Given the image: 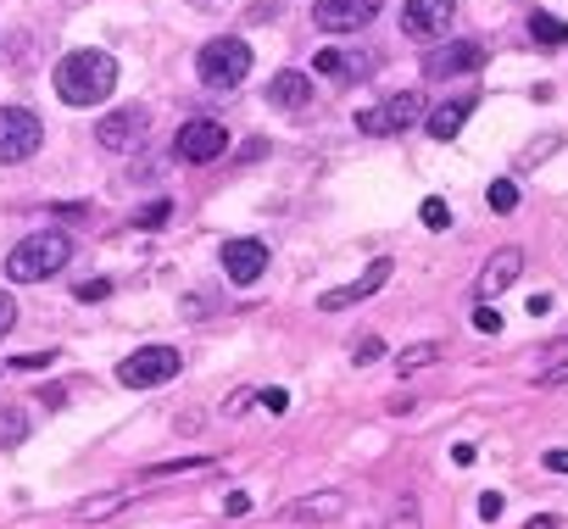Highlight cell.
Returning a JSON list of instances; mask_svg holds the SVG:
<instances>
[{
  "instance_id": "cell-1",
  "label": "cell",
  "mask_w": 568,
  "mask_h": 529,
  "mask_svg": "<svg viewBox=\"0 0 568 529\" xmlns=\"http://www.w3.org/2000/svg\"><path fill=\"white\" fill-rule=\"evenodd\" d=\"M118 90V62L106 51H73L57 62V95L68 106H95Z\"/></svg>"
},
{
  "instance_id": "cell-2",
  "label": "cell",
  "mask_w": 568,
  "mask_h": 529,
  "mask_svg": "<svg viewBox=\"0 0 568 529\" xmlns=\"http://www.w3.org/2000/svg\"><path fill=\"white\" fill-rule=\"evenodd\" d=\"M68 262H73V240H68L62 228H40V234H29V240L12 245L7 279H12V285H40V279L62 274Z\"/></svg>"
},
{
  "instance_id": "cell-3",
  "label": "cell",
  "mask_w": 568,
  "mask_h": 529,
  "mask_svg": "<svg viewBox=\"0 0 568 529\" xmlns=\"http://www.w3.org/2000/svg\"><path fill=\"white\" fill-rule=\"evenodd\" d=\"M245 73H251V45L234 40V34L206 40L201 57H195V79H201L206 90H234V84H245Z\"/></svg>"
},
{
  "instance_id": "cell-4",
  "label": "cell",
  "mask_w": 568,
  "mask_h": 529,
  "mask_svg": "<svg viewBox=\"0 0 568 529\" xmlns=\"http://www.w3.org/2000/svg\"><path fill=\"white\" fill-rule=\"evenodd\" d=\"M45 145V123L29 106H0V162H29Z\"/></svg>"
},
{
  "instance_id": "cell-5",
  "label": "cell",
  "mask_w": 568,
  "mask_h": 529,
  "mask_svg": "<svg viewBox=\"0 0 568 529\" xmlns=\"http://www.w3.org/2000/svg\"><path fill=\"white\" fill-rule=\"evenodd\" d=\"M418 118H424V95H418V90H402V95H390V101L357 112V129L374 134V140H385V134H407Z\"/></svg>"
},
{
  "instance_id": "cell-6",
  "label": "cell",
  "mask_w": 568,
  "mask_h": 529,
  "mask_svg": "<svg viewBox=\"0 0 568 529\" xmlns=\"http://www.w3.org/2000/svg\"><path fill=\"white\" fill-rule=\"evenodd\" d=\"M179 368H184V357H179L173 346H145V352H134V357L118 363V379H123L129 390H151V385H168Z\"/></svg>"
},
{
  "instance_id": "cell-7",
  "label": "cell",
  "mask_w": 568,
  "mask_h": 529,
  "mask_svg": "<svg viewBox=\"0 0 568 529\" xmlns=\"http://www.w3.org/2000/svg\"><path fill=\"white\" fill-rule=\"evenodd\" d=\"M390 274H396V262H390V256H374L352 285H335V291H324V296H318V313H346V307L368 302L379 285H390Z\"/></svg>"
},
{
  "instance_id": "cell-8",
  "label": "cell",
  "mask_w": 568,
  "mask_h": 529,
  "mask_svg": "<svg viewBox=\"0 0 568 529\" xmlns=\"http://www.w3.org/2000/svg\"><path fill=\"white\" fill-rule=\"evenodd\" d=\"M145 129H151V112L145 106H118V112H106L101 123H95V140H101V151H140L145 145Z\"/></svg>"
},
{
  "instance_id": "cell-9",
  "label": "cell",
  "mask_w": 568,
  "mask_h": 529,
  "mask_svg": "<svg viewBox=\"0 0 568 529\" xmlns=\"http://www.w3.org/2000/svg\"><path fill=\"white\" fill-rule=\"evenodd\" d=\"M374 18H379V0H318L313 7V23L324 34H363Z\"/></svg>"
},
{
  "instance_id": "cell-10",
  "label": "cell",
  "mask_w": 568,
  "mask_h": 529,
  "mask_svg": "<svg viewBox=\"0 0 568 529\" xmlns=\"http://www.w3.org/2000/svg\"><path fill=\"white\" fill-rule=\"evenodd\" d=\"M485 40H452V45H435L424 57V79H457V73H479L485 68Z\"/></svg>"
},
{
  "instance_id": "cell-11",
  "label": "cell",
  "mask_w": 568,
  "mask_h": 529,
  "mask_svg": "<svg viewBox=\"0 0 568 529\" xmlns=\"http://www.w3.org/2000/svg\"><path fill=\"white\" fill-rule=\"evenodd\" d=\"M223 151H229V129L212 123V118H190V123L179 129V140H173V156H179V162H212V156H223Z\"/></svg>"
},
{
  "instance_id": "cell-12",
  "label": "cell",
  "mask_w": 568,
  "mask_h": 529,
  "mask_svg": "<svg viewBox=\"0 0 568 529\" xmlns=\"http://www.w3.org/2000/svg\"><path fill=\"white\" fill-rule=\"evenodd\" d=\"M452 12H457V0H407L402 7V34L407 40H440L452 29Z\"/></svg>"
},
{
  "instance_id": "cell-13",
  "label": "cell",
  "mask_w": 568,
  "mask_h": 529,
  "mask_svg": "<svg viewBox=\"0 0 568 529\" xmlns=\"http://www.w3.org/2000/svg\"><path fill=\"white\" fill-rule=\"evenodd\" d=\"M223 274H229V285H256L262 274H267V245L262 240H223Z\"/></svg>"
},
{
  "instance_id": "cell-14",
  "label": "cell",
  "mask_w": 568,
  "mask_h": 529,
  "mask_svg": "<svg viewBox=\"0 0 568 529\" xmlns=\"http://www.w3.org/2000/svg\"><path fill=\"white\" fill-rule=\"evenodd\" d=\"M346 507H352L346 490H318V496H302L291 507H278V523H335V518H346Z\"/></svg>"
},
{
  "instance_id": "cell-15",
  "label": "cell",
  "mask_w": 568,
  "mask_h": 529,
  "mask_svg": "<svg viewBox=\"0 0 568 529\" xmlns=\"http://www.w3.org/2000/svg\"><path fill=\"white\" fill-rule=\"evenodd\" d=\"M518 274H524V251H518V245H501V251L485 262V268H479V279H474V296H479V302H496V296H501V291H507Z\"/></svg>"
},
{
  "instance_id": "cell-16",
  "label": "cell",
  "mask_w": 568,
  "mask_h": 529,
  "mask_svg": "<svg viewBox=\"0 0 568 529\" xmlns=\"http://www.w3.org/2000/svg\"><path fill=\"white\" fill-rule=\"evenodd\" d=\"M313 68H318L324 79H352V84H363V79L379 73V57H374V51H318Z\"/></svg>"
},
{
  "instance_id": "cell-17",
  "label": "cell",
  "mask_w": 568,
  "mask_h": 529,
  "mask_svg": "<svg viewBox=\"0 0 568 529\" xmlns=\"http://www.w3.org/2000/svg\"><path fill=\"white\" fill-rule=\"evenodd\" d=\"M313 79L307 73H296V68H284V73H273V84H267V106H278V112H307L313 106Z\"/></svg>"
},
{
  "instance_id": "cell-18",
  "label": "cell",
  "mask_w": 568,
  "mask_h": 529,
  "mask_svg": "<svg viewBox=\"0 0 568 529\" xmlns=\"http://www.w3.org/2000/svg\"><path fill=\"white\" fill-rule=\"evenodd\" d=\"M474 106H479L474 95H463V101H446L440 112H429V134H435V140H457V134H463V123L474 118Z\"/></svg>"
},
{
  "instance_id": "cell-19",
  "label": "cell",
  "mask_w": 568,
  "mask_h": 529,
  "mask_svg": "<svg viewBox=\"0 0 568 529\" xmlns=\"http://www.w3.org/2000/svg\"><path fill=\"white\" fill-rule=\"evenodd\" d=\"M129 501H134V490H112V496H90V501H79V507H73V518H79V523H106V518H112V512H123Z\"/></svg>"
},
{
  "instance_id": "cell-20",
  "label": "cell",
  "mask_w": 568,
  "mask_h": 529,
  "mask_svg": "<svg viewBox=\"0 0 568 529\" xmlns=\"http://www.w3.org/2000/svg\"><path fill=\"white\" fill-rule=\"evenodd\" d=\"M440 357H446V346H440V340H418V346H407V352L396 357V374H402V379H413V374L435 368Z\"/></svg>"
},
{
  "instance_id": "cell-21",
  "label": "cell",
  "mask_w": 568,
  "mask_h": 529,
  "mask_svg": "<svg viewBox=\"0 0 568 529\" xmlns=\"http://www.w3.org/2000/svg\"><path fill=\"white\" fill-rule=\"evenodd\" d=\"M535 385H546V390H551V385H568V335L546 346V363H540Z\"/></svg>"
},
{
  "instance_id": "cell-22",
  "label": "cell",
  "mask_w": 568,
  "mask_h": 529,
  "mask_svg": "<svg viewBox=\"0 0 568 529\" xmlns=\"http://www.w3.org/2000/svg\"><path fill=\"white\" fill-rule=\"evenodd\" d=\"M374 529H424V512H418V501H413V496H396V501H390V512H385Z\"/></svg>"
},
{
  "instance_id": "cell-23",
  "label": "cell",
  "mask_w": 568,
  "mask_h": 529,
  "mask_svg": "<svg viewBox=\"0 0 568 529\" xmlns=\"http://www.w3.org/2000/svg\"><path fill=\"white\" fill-rule=\"evenodd\" d=\"M29 440V413L23 407H0V451H12Z\"/></svg>"
},
{
  "instance_id": "cell-24",
  "label": "cell",
  "mask_w": 568,
  "mask_h": 529,
  "mask_svg": "<svg viewBox=\"0 0 568 529\" xmlns=\"http://www.w3.org/2000/svg\"><path fill=\"white\" fill-rule=\"evenodd\" d=\"M529 34H535L540 45H568V23L551 18V12H535V18H529Z\"/></svg>"
},
{
  "instance_id": "cell-25",
  "label": "cell",
  "mask_w": 568,
  "mask_h": 529,
  "mask_svg": "<svg viewBox=\"0 0 568 529\" xmlns=\"http://www.w3.org/2000/svg\"><path fill=\"white\" fill-rule=\"evenodd\" d=\"M485 201H490V212H513V206H518V184H513V179H496V184L485 190Z\"/></svg>"
},
{
  "instance_id": "cell-26",
  "label": "cell",
  "mask_w": 568,
  "mask_h": 529,
  "mask_svg": "<svg viewBox=\"0 0 568 529\" xmlns=\"http://www.w3.org/2000/svg\"><path fill=\"white\" fill-rule=\"evenodd\" d=\"M201 468H212V457H179V462H156V468H145V479H162V474H201Z\"/></svg>"
},
{
  "instance_id": "cell-27",
  "label": "cell",
  "mask_w": 568,
  "mask_h": 529,
  "mask_svg": "<svg viewBox=\"0 0 568 529\" xmlns=\"http://www.w3.org/2000/svg\"><path fill=\"white\" fill-rule=\"evenodd\" d=\"M418 217H424V228H435V234H440V228H452V206H446V201H440V195H429V201H424V212H418Z\"/></svg>"
},
{
  "instance_id": "cell-28",
  "label": "cell",
  "mask_w": 568,
  "mask_h": 529,
  "mask_svg": "<svg viewBox=\"0 0 568 529\" xmlns=\"http://www.w3.org/2000/svg\"><path fill=\"white\" fill-rule=\"evenodd\" d=\"M168 217H173V201H151V206H140V212H134V223H140V228H162Z\"/></svg>"
},
{
  "instance_id": "cell-29",
  "label": "cell",
  "mask_w": 568,
  "mask_h": 529,
  "mask_svg": "<svg viewBox=\"0 0 568 529\" xmlns=\"http://www.w3.org/2000/svg\"><path fill=\"white\" fill-rule=\"evenodd\" d=\"M379 357H385V340H379V335H363V340L352 346V363H357V368H368V363H379Z\"/></svg>"
},
{
  "instance_id": "cell-30",
  "label": "cell",
  "mask_w": 568,
  "mask_h": 529,
  "mask_svg": "<svg viewBox=\"0 0 568 529\" xmlns=\"http://www.w3.org/2000/svg\"><path fill=\"white\" fill-rule=\"evenodd\" d=\"M551 151H557V134H546V140L524 145V151H518V167H529V162H540V156H551Z\"/></svg>"
},
{
  "instance_id": "cell-31",
  "label": "cell",
  "mask_w": 568,
  "mask_h": 529,
  "mask_svg": "<svg viewBox=\"0 0 568 529\" xmlns=\"http://www.w3.org/2000/svg\"><path fill=\"white\" fill-rule=\"evenodd\" d=\"M12 324H18V302H12L7 291H0V340L12 335Z\"/></svg>"
},
{
  "instance_id": "cell-32",
  "label": "cell",
  "mask_w": 568,
  "mask_h": 529,
  "mask_svg": "<svg viewBox=\"0 0 568 529\" xmlns=\"http://www.w3.org/2000/svg\"><path fill=\"white\" fill-rule=\"evenodd\" d=\"M106 296H112L106 279H84V285H79V302H106Z\"/></svg>"
},
{
  "instance_id": "cell-33",
  "label": "cell",
  "mask_w": 568,
  "mask_h": 529,
  "mask_svg": "<svg viewBox=\"0 0 568 529\" xmlns=\"http://www.w3.org/2000/svg\"><path fill=\"white\" fill-rule=\"evenodd\" d=\"M256 401H262L267 413H284V407H291V390H256Z\"/></svg>"
},
{
  "instance_id": "cell-34",
  "label": "cell",
  "mask_w": 568,
  "mask_h": 529,
  "mask_svg": "<svg viewBox=\"0 0 568 529\" xmlns=\"http://www.w3.org/2000/svg\"><path fill=\"white\" fill-rule=\"evenodd\" d=\"M474 329H479V335H501V318H496L490 307H479V313H474Z\"/></svg>"
},
{
  "instance_id": "cell-35",
  "label": "cell",
  "mask_w": 568,
  "mask_h": 529,
  "mask_svg": "<svg viewBox=\"0 0 568 529\" xmlns=\"http://www.w3.org/2000/svg\"><path fill=\"white\" fill-rule=\"evenodd\" d=\"M251 401H256V390H234V396L223 401V413H229V418H240V413H245Z\"/></svg>"
},
{
  "instance_id": "cell-36",
  "label": "cell",
  "mask_w": 568,
  "mask_h": 529,
  "mask_svg": "<svg viewBox=\"0 0 568 529\" xmlns=\"http://www.w3.org/2000/svg\"><path fill=\"white\" fill-rule=\"evenodd\" d=\"M479 518H501V496H496V490L479 496Z\"/></svg>"
},
{
  "instance_id": "cell-37",
  "label": "cell",
  "mask_w": 568,
  "mask_h": 529,
  "mask_svg": "<svg viewBox=\"0 0 568 529\" xmlns=\"http://www.w3.org/2000/svg\"><path fill=\"white\" fill-rule=\"evenodd\" d=\"M524 529H562V518H557V512H535Z\"/></svg>"
},
{
  "instance_id": "cell-38",
  "label": "cell",
  "mask_w": 568,
  "mask_h": 529,
  "mask_svg": "<svg viewBox=\"0 0 568 529\" xmlns=\"http://www.w3.org/2000/svg\"><path fill=\"white\" fill-rule=\"evenodd\" d=\"M245 507H251V496H245V490H234V496H229V501H223V512H234V518H240V512H245Z\"/></svg>"
},
{
  "instance_id": "cell-39",
  "label": "cell",
  "mask_w": 568,
  "mask_h": 529,
  "mask_svg": "<svg viewBox=\"0 0 568 529\" xmlns=\"http://www.w3.org/2000/svg\"><path fill=\"white\" fill-rule=\"evenodd\" d=\"M546 468L551 474H568V451H546Z\"/></svg>"
}]
</instances>
